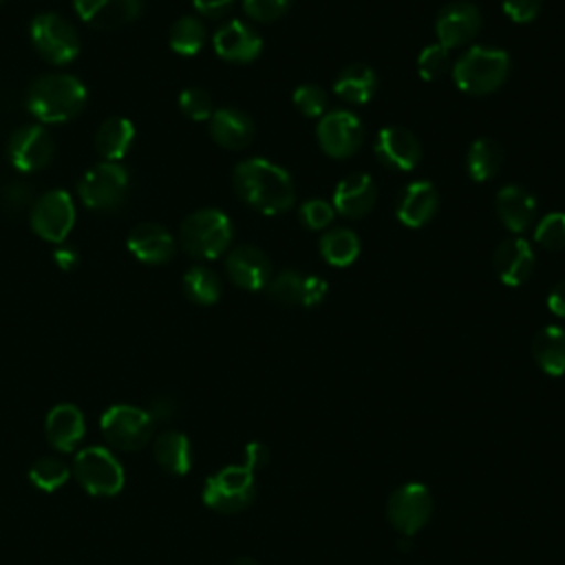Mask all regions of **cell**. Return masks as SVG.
Listing matches in <instances>:
<instances>
[{"mask_svg": "<svg viewBox=\"0 0 565 565\" xmlns=\"http://www.w3.org/2000/svg\"><path fill=\"white\" fill-rule=\"evenodd\" d=\"M236 194L254 210L263 214H282L294 203L291 177L267 159L241 161L234 170Z\"/></svg>", "mask_w": 565, "mask_h": 565, "instance_id": "cell-1", "label": "cell"}, {"mask_svg": "<svg viewBox=\"0 0 565 565\" xmlns=\"http://www.w3.org/2000/svg\"><path fill=\"white\" fill-rule=\"evenodd\" d=\"M86 104V86L73 75H44L35 79L26 95L29 113L44 124L73 119Z\"/></svg>", "mask_w": 565, "mask_h": 565, "instance_id": "cell-2", "label": "cell"}, {"mask_svg": "<svg viewBox=\"0 0 565 565\" xmlns=\"http://www.w3.org/2000/svg\"><path fill=\"white\" fill-rule=\"evenodd\" d=\"M510 75V55L501 49L472 46L452 66V79L468 95L494 93Z\"/></svg>", "mask_w": 565, "mask_h": 565, "instance_id": "cell-3", "label": "cell"}, {"mask_svg": "<svg viewBox=\"0 0 565 565\" xmlns=\"http://www.w3.org/2000/svg\"><path fill=\"white\" fill-rule=\"evenodd\" d=\"M232 241L230 218L214 207L196 210L181 223V245L196 258L221 256Z\"/></svg>", "mask_w": 565, "mask_h": 565, "instance_id": "cell-4", "label": "cell"}, {"mask_svg": "<svg viewBox=\"0 0 565 565\" xmlns=\"http://www.w3.org/2000/svg\"><path fill=\"white\" fill-rule=\"evenodd\" d=\"M256 497V479L254 472L241 466H225L212 477H207L203 486V503L216 512L234 514L245 510Z\"/></svg>", "mask_w": 565, "mask_h": 565, "instance_id": "cell-5", "label": "cell"}, {"mask_svg": "<svg viewBox=\"0 0 565 565\" xmlns=\"http://www.w3.org/2000/svg\"><path fill=\"white\" fill-rule=\"evenodd\" d=\"M73 475L77 483L93 497H113L124 488L121 463L102 446L79 450L73 461Z\"/></svg>", "mask_w": 565, "mask_h": 565, "instance_id": "cell-6", "label": "cell"}, {"mask_svg": "<svg viewBox=\"0 0 565 565\" xmlns=\"http://www.w3.org/2000/svg\"><path fill=\"white\" fill-rule=\"evenodd\" d=\"M106 441L119 450L135 452L150 444L154 433V419L148 411L130 404L110 406L99 419Z\"/></svg>", "mask_w": 565, "mask_h": 565, "instance_id": "cell-7", "label": "cell"}, {"mask_svg": "<svg viewBox=\"0 0 565 565\" xmlns=\"http://www.w3.org/2000/svg\"><path fill=\"white\" fill-rule=\"evenodd\" d=\"M433 514V497L422 483H404L386 501V519L402 536L417 534Z\"/></svg>", "mask_w": 565, "mask_h": 565, "instance_id": "cell-8", "label": "cell"}, {"mask_svg": "<svg viewBox=\"0 0 565 565\" xmlns=\"http://www.w3.org/2000/svg\"><path fill=\"white\" fill-rule=\"evenodd\" d=\"M126 188H128L126 170L110 161L97 163L95 168L84 172V177L77 183L82 203L99 212L115 210L124 201Z\"/></svg>", "mask_w": 565, "mask_h": 565, "instance_id": "cell-9", "label": "cell"}, {"mask_svg": "<svg viewBox=\"0 0 565 565\" xmlns=\"http://www.w3.org/2000/svg\"><path fill=\"white\" fill-rule=\"evenodd\" d=\"M31 42L35 51L53 64L73 62L79 53V38L75 29L55 13H42L31 22Z\"/></svg>", "mask_w": 565, "mask_h": 565, "instance_id": "cell-10", "label": "cell"}, {"mask_svg": "<svg viewBox=\"0 0 565 565\" xmlns=\"http://www.w3.org/2000/svg\"><path fill=\"white\" fill-rule=\"evenodd\" d=\"M73 223L75 207L64 190L44 192L31 207V227L49 243H62L73 230Z\"/></svg>", "mask_w": 565, "mask_h": 565, "instance_id": "cell-11", "label": "cell"}, {"mask_svg": "<svg viewBox=\"0 0 565 565\" xmlns=\"http://www.w3.org/2000/svg\"><path fill=\"white\" fill-rule=\"evenodd\" d=\"M362 124L349 110H333L318 121L316 135L324 154L333 159H347L355 154L362 143Z\"/></svg>", "mask_w": 565, "mask_h": 565, "instance_id": "cell-12", "label": "cell"}, {"mask_svg": "<svg viewBox=\"0 0 565 565\" xmlns=\"http://www.w3.org/2000/svg\"><path fill=\"white\" fill-rule=\"evenodd\" d=\"M7 154L11 166L20 172L40 170L53 157V139L42 126H22L11 135Z\"/></svg>", "mask_w": 565, "mask_h": 565, "instance_id": "cell-13", "label": "cell"}, {"mask_svg": "<svg viewBox=\"0 0 565 565\" xmlns=\"http://www.w3.org/2000/svg\"><path fill=\"white\" fill-rule=\"evenodd\" d=\"M481 29V13L472 2L446 4L435 20V33L441 46L448 51L470 42Z\"/></svg>", "mask_w": 565, "mask_h": 565, "instance_id": "cell-14", "label": "cell"}, {"mask_svg": "<svg viewBox=\"0 0 565 565\" xmlns=\"http://www.w3.org/2000/svg\"><path fill=\"white\" fill-rule=\"evenodd\" d=\"M225 271L234 285L247 291H260L271 280V263L256 245H241L230 252Z\"/></svg>", "mask_w": 565, "mask_h": 565, "instance_id": "cell-15", "label": "cell"}, {"mask_svg": "<svg viewBox=\"0 0 565 565\" xmlns=\"http://www.w3.org/2000/svg\"><path fill=\"white\" fill-rule=\"evenodd\" d=\"M375 157L391 170H413L422 159L419 139L402 126H384L375 139Z\"/></svg>", "mask_w": 565, "mask_h": 565, "instance_id": "cell-16", "label": "cell"}, {"mask_svg": "<svg viewBox=\"0 0 565 565\" xmlns=\"http://www.w3.org/2000/svg\"><path fill=\"white\" fill-rule=\"evenodd\" d=\"M534 263L532 245L525 238H508L499 243L492 256L497 278L508 287L523 285L532 276Z\"/></svg>", "mask_w": 565, "mask_h": 565, "instance_id": "cell-17", "label": "cell"}, {"mask_svg": "<svg viewBox=\"0 0 565 565\" xmlns=\"http://www.w3.org/2000/svg\"><path fill=\"white\" fill-rule=\"evenodd\" d=\"M214 51H216V55H221L227 62L245 64L260 55L263 40L247 24L232 20L214 33Z\"/></svg>", "mask_w": 565, "mask_h": 565, "instance_id": "cell-18", "label": "cell"}, {"mask_svg": "<svg viewBox=\"0 0 565 565\" xmlns=\"http://www.w3.org/2000/svg\"><path fill=\"white\" fill-rule=\"evenodd\" d=\"M375 183L364 172H353L344 177L333 190V210L347 218H360L369 214L375 205Z\"/></svg>", "mask_w": 565, "mask_h": 565, "instance_id": "cell-19", "label": "cell"}, {"mask_svg": "<svg viewBox=\"0 0 565 565\" xmlns=\"http://www.w3.org/2000/svg\"><path fill=\"white\" fill-rule=\"evenodd\" d=\"M82 22L95 29H117L132 22L141 11V0H73Z\"/></svg>", "mask_w": 565, "mask_h": 565, "instance_id": "cell-20", "label": "cell"}, {"mask_svg": "<svg viewBox=\"0 0 565 565\" xmlns=\"http://www.w3.org/2000/svg\"><path fill=\"white\" fill-rule=\"evenodd\" d=\"M44 433L49 444L60 452H71L84 439L86 424L84 415L73 404H57L49 411L44 422Z\"/></svg>", "mask_w": 565, "mask_h": 565, "instance_id": "cell-21", "label": "cell"}, {"mask_svg": "<svg viewBox=\"0 0 565 565\" xmlns=\"http://www.w3.org/2000/svg\"><path fill=\"white\" fill-rule=\"evenodd\" d=\"M439 196L430 181H413L404 188L397 201V218L406 227H424L437 212Z\"/></svg>", "mask_w": 565, "mask_h": 565, "instance_id": "cell-22", "label": "cell"}, {"mask_svg": "<svg viewBox=\"0 0 565 565\" xmlns=\"http://www.w3.org/2000/svg\"><path fill=\"white\" fill-rule=\"evenodd\" d=\"M130 254L146 265L168 263L174 254V238L168 230L154 223H141L128 234Z\"/></svg>", "mask_w": 565, "mask_h": 565, "instance_id": "cell-23", "label": "cell"}, {"mask_svg": "<svg viewBox=\"0 0 565 565\" xmlns=\"http://www.w3.org/2000/svg\"><path fill=\"white\" fill-rule=\"evenodd\" d=\"M497 214L510 232L521 234L536 218V199L525 188L510 183L497 192Z\"/></svg>", "mask_w": 565, "mask_h": 565, "instance_id": "cell-24", "label": "cell"}, {"mask_svg": "<svg viewBox=\"0 0 565 565\" xmlns=\"http://www.w3.org/2000/svg\"><path fill=\"white\" fill-rule=\"evenodd\" d=\"M210 135L223 148L241 150L254 139V121L243 110L218 108L210 117Z\"/></svg>", "mask_w": 565, "mask_h": 565, "instance_id": "cell-25", "label": "cell"}, {"mask_svg": "<svg viewBox=\"0 0 565 565\" xmlns=\"http://www.w3.org/2000/svg\"><path fill=\"white\" fill-rule=\"evenodd\" d=\"M135 141V126L126 117H108L95 132V150L104 161H119Z\"/></svg>", "mask_w": 565, "mask_h": 565, "instance_id": "cell-26", "label": "cell"}, {"mask_svg": "<svg viewBox=\"0 0 565 565\" xmlns=\"http://www.w3.org/2000/svg\"><path fill=\"white\" fill-rule=\"evenodd\" d=\"M154 461L170 475H185L192 466V448L183 433L163 430L152 439Z\"/></svg>", "mask_w": 565, "mask_h": 565, "instance_id": "cell-27", "label": "cell"}, {"mask_svg": "<svg viewBox=\"0 0 565 565\" xmlns=\"http://www.w3.org/2000/svg\"><path fill=\"white\" fill-rule=\"evenodd\" d=\"M534 362L552 377L565 375V329L550 324L543 327L532 340Z\"/></svg>", "mask_w": 565, "mask_h": 565, "instance_id": "cell-28", "label": "cell"}, {"mask_svg": "<svg viewBox=\"0 0 565 565\" xmlns=\"http://www.w3.org/2000/svg\"><path fill=\"white\" fill-rule=\"evenodd\" d=\"M333 90L349 104H366L377 90V77L366 64H349L333 82Z\"/></svg>", "mask_w": 565, "mask_h": 565, "instance_id": "cell-29", "label": "cell"}, {"mask_svg": "<svg viewBox=\"0 0 565 565\" xmlns=\"http://www.w3.org/2000/svg\"><path fill=\"white\" fill-rule=\"evenodd\" d=\"M501 163H503V148L494 139L479 137L472 141L466 157L468 174L472 177V181L477 183L490 181L499 172Z\"/></svg>", "mask_w": 565, "mask_h": 565, "instance_id": "cell-30", "label": "cell"}, {"mask_svg": "<svg viewBox=\"0 0 565 565\" xmlns=\"http://www.w3.org/2000/svg\"><path fill=\"white\" fill-rule=\"evenodd\" d=\"M320 254L333 267H349L360 254V238L353 230L335 227L320 238Z\"/></svg>", "mask_w": 565, "mask_h": 565, "instance_id": "cell-31", "label": "cell"}, {"mask_svg": "<svg viewBox=\"0 0 565 565\" xmlns=\"http://www.w3.org/2000/svg\"><path fill=\"white\" fill-rule=\"evenodd\" d=\"M183 291L196 305H214L221 296V280L207 267H192L183 276Z\"/></svg>", "mask_w": 565, "mask_h": 565, "instance_id": "cell-32", "label": "cell"}, {"mask_svg": "<svg viewBox=\"0 0 565 565\" xmlns=\"http://www.w3.org/2000/svg\"><path fill=\"white\" fill-rule=\"evenodd\" d=\"M168 42L170 49L179 55H196L205 42V29L196 18L183 15L172 24Z\"/></svg>", "mask_w": 565, "mask_h": 565, "instance_id": "cell-33", "label": "cell"}, {"mask_svg": "<svg viewBox=\"0 0 565 565\" xmlns=\"http://www.w3.org/2000/svg\"><path fill=\"white\" fill-rule=\"evenodd\" d=\"M29 479L35 488L44 490V492H53L60 486L66 483L68 479V466L62 459H53V457H44L38 459L31 470H29Z\"/></svg>", "mask_w": 565, "mask_h": 565, "instance_id": "cell-34", "label": "cell"}, {"mask_svg": "<svg viewBox=\"0 0 565 565\" xmlns=\"http://www.w3.org/2000/svg\"><path fill=\"white\" fill-rule=\"evenodd\" d=\"M267 291L274 300L282 305H300L302 307V291H305V276L300 271H280L276 278L269 280Z\"/></svg>", "mask_w": 565, "mask_h": 565, "instance_id": "cell-35", "label": "cell"}, {"mask_svg": "<svg viewBox=\"0 0 565 565\" xmlns=\"http://www.w3.org/2000/svg\"><path fill=\"white\" fill-rule=\"evenodd\" d=\"M534 238L545 249H563L565 247V212L545 214L534 230Z\"/></svg>", "mask_w": 565, "mask_h": 565, "instance_id": "cell-36", "label": "cell"}, {"mask_svg": "<svg viewBox=\"0 0 565 565\" xmlns=\"http://www.w3.org/2000/svg\"><path fill=\"white\" fill-rule=\"evenodd\" d=\"M179 108L188 119L194 121H205L212 117L214 106H212V97L207 90L199 88V86H190L179 95Z\"/></svg>", "mask_w": 565, "mask_h": 565, "instance_id": "cell-37", "label": "cell"}, {"mask_svg": "<svg viewBox=\"0 0 565 565\" xmlns=\"http://www.w3.org/2000/svg\"><path fill=\"white\" fill-rule=\"evenodd\" d=\"M448 71V49L437 44H428L426 49H422L419 57H417V73L422 79L433 82L439 79L444 73Z\"/></svg>", "mask_w": 565, "mask_h": 565, "instance_id": "cell-38", "label": "cell"}, {"mask_svg": "<svg viewBox=\"0 0 565 565\" xmlns=\"http://www.w3.org/2000/svg\"><path fill=\"white\" fill-rule=\"evenodd\" d=\"M294 106L305 115V117H320L327 108V93L316 86V84H302L294 90L291 95Z\"/></svg>", "mask_w": 565, "mask_h": 565, "instance_id": "cell-39", "label": "cell"}, {"mask_svg": "<svg viewBox=\"0 0 565 565\" xmlns=\"http://www.w3.org/2000/svg\"><path fill=\"white\" fill-rule=\"evenodd\" d=\"M291 0H243L245 13L256 22H274L287 13Z\"/></svg>", "mask_w": 565, "mask_h": 565, "instance_id": "cell-40", "label": "cell"}, {"mask_svg": "<svg viewBox=\"0 0 565 565\" xmlns=\"http://www.w3.org/2000/svg\"><path fill=\"white\" fill-rule=\"evenodd\" d=\"M300 221L309 230H324L333 221V207L322 199H311L300 205Z\"/></svg>", "mask_w": 565, "mask_h": 565, "instance_id": "cell-41", "label": "cell"}, {"mask_svg": "<svg viewBox=\"0 0 565 565\" xmlns=\"http://www.w3.org/2000/svg\"><path fill=\"white\" fill-rule=\"evenodd\" d=\"M541 4L543 0H503V13L516 22V24H527L532 22L539 11H541Z\"/></svg>", "mask_w": 565, "mask_h": 565, "instance_id": "cell-42", "label": "cell"}, {"mask_svg": "<svg viewBox=\"0 0 565 565\" xmlns=\"http://www.w3.org/2000/svg\"><path fill=\"white\" fill-rule=\"evenodd\" d=\"M329 291L327 280L318 276H305V291H302V307H318Z\"/></svg>", "mask_w": 565, "mask_h": 565, "instance_id": "cell-43", "label": "cell"}, {"mask_svg": "<svg viewBox=\"0 0 565 565\" xmlns=\"http://www.w3.org/2000/svg\"><path fill=\"white\" fill-rule=\"evenodd\" d=\"M252 472H258L269 463V448L263 441H249L245 446V461H243Z\"/></svg>", "mask_w": 565, "mask_h": 565, "instance_id": "cell-44", "label": "cell"}, {"mask_svg": "<svg viewBox=\"0 0 565 565\" xmlns=\"http://www.w3.org/2000/svg\"><path fill=\"white\" fill-rule=\"evenodd\" d=\"M150 417L154 422H166V419H172L177 415V402L172 397H166V395H159L152 399L150 404Z\"/></svg>", "mask_w": 565, "mask_h": 565, "instance_id": "cell-45", "label": "cell"}, {"mask_svg": "<svg viewBox=\"0 0 565 565\" xmlns=\"http://www.w3.org/2000/svg\"><path fill=\"white\" fill-rule=\"evenodd\" d=\"M547 309L558 316L565 318V280H561L558 285L552 287V291L547 294Z\"/></svg>", "mask_w": 565, "mask_h": 565, "instance_id": "cell-46", "label": "cell"}, {"mask_svg": "<svg viewBox=\"0 0 565 565\" xmlns=\"http://www.w3.org/2000/svg\"><path fill=\"white\" fill-rule=\"evenodd\" d=\"M194 2V9L201 11L203 15H221L234 0H192Z\"/></svg>", "mask_w": 565, "mask_h": 565, "instance_id": "cell-47", "label": "cell"}, {"mask_svg": "<svg viewBox=\"0 0 565 565\" xmlns=\"http://www.w3.org/2000/svg\"><path fill=\"white\" fill-rule=\"evenodd\" d=\"M53 260L57 263L60 269H71V267H75V263H77V254H75L71 247H62V249H57V252L53 254Z\"/></svg>", "mask_w": 565, "mask_h": 565, "instance_id": "cell-48", "label": "cell"}, {"mask_svg": "<svg viewBox=\"0 0 565 565\" xmlns=\"http://www.w3.org/2000/svg\"><path fill=\"white\" fill-rule=\"evenodd\" d=\"M230 565H258L254 558H249V556H238V558H234Z\"/></svg>", "mask_w": 565, "mask_h": 565, "instance_id": "cell-49", "label": "cell"}]
</instances>
